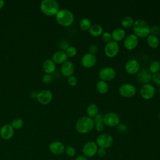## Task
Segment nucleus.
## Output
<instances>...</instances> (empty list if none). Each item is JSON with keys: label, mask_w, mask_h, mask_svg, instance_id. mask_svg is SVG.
<instances>
[{"label": "nucleus", "mask_w": 160, "mask_h": 160, "mask_svg": "<svg viewBox=\"0 0 160 160\" xmlns=\"http://www.w3.org/2000/svg\"><path fill=\"white\" fill-rule=\"evenodd\" d=\"M96 142L99 148L106 149L112 145L113 139L110 134L107 133H102L97 137Z\"/></svg>", "instance_id": "obj_5"}, {"label": "nucleus", "mask_w": 160, "mask_h": 160, "mask_svg": "<svg viewBox=\"0 0 160 160\" xmlns=\"http://www.w3.org/2000/svg\"><path fill=\"white\" fill-rule=\"evenodd\" d=\"M42 69L46 74H51L56 70V64L52 59H48L44 61Z\"/></svg>", "instance_id": "obj_22"}, {"label": "nucleus", "mask_w": 160, "mask_h": 160, "mask_svg": "<svg viewBox=\"0 0 160 160\" xmlns=\"http://www.w3.org/2000/svg\"><path fill=\"white\" fill-rule=\"evenodd\" d=\"M68 83L71 86H75L78 83L77 78L74 76H71L68 78Z\"/></svg>", "instance_id": "obj_36"}, {"label": "nucleus", "mask_w": 160, "mask_h": 160, "mask_svg": "<svg viewBox=\"0 0 160 160\" xmlns=\"http://www.w3.org/2000/svg\"><path fill=\"white\" fill-rule=\"evenodd\" d=\"M99 157H103L106 155V151L105 149H103V148H99L98 149V151H97V153H96Z\"/></svg>", "instance_id": "obj_42"}, {"label": "nucleus", "mask_w": 160, "mask_h": 160, "mask_svg": "<svg viewBox=\"0 0 160 160\" xmlns=\"http://www.w3.org/2000/svg\"><path fill=\"white\" fill-rule=\"evenodd\" d=\"M101 38H102V41L106 43H108L110 41H112V37H111V34H110L109 32H103L102 34L101 35Z\"/></svg>", "instance_id": "obj_34"}, {"label": "nucleus", "mask_w": 160, "mask_h": 160, "mask_svg": "<svg viewBox=\"0 0 160 160\" xmlns=\"http://www.w3.org/2000/svg\"><path fill=\"white\" fill-rule=\"evenodd\" d=\"M89 53L91 54H95L98 52V46L95 44H91L88 48Z\"/></svg>", "instance_id": "obj_39"}, {"label": "nucleus", "mask_w": 160, "mask_h": 160, "mask_svg": "<svg viewBox=\"0 0 160 160\" xmlns=\"http://www.w3.org/2000/svg\"><path fill=\"white\" fill-rule=\"evenodd\" d=\"M94 128L98 131H102L104 129V123H98V124H94Z\"/></svg>", "instance_id": "obj_43"}, {"label": "nucleus", "mask_w": 160, "mask_h": 160, "mask_svg": "<svg viewBox=\"0 0 160 160\" xmlns=\"http://www.w3.org/2000/svg\"><path fill=\"white\" fill-rule=\"evenodd\" d=\"M132 29L134 34L138 38H144L150 34V26L148 23L142 19H138L134 22Z\"/></svg>", "instance_id": "obj_1"}, {"label": "nucleus", "mask_w": 160, "mask_h": 160, "mask_svg": "<svg viewBox=\"0 0 160 160\" xmlns=\"http://www.w3.org/2000/svg\"><path fill=\"white\" fill-rule=\"evenodd\" d=\"M125 70L129 74H136L140 70V64L139 62L134 59H131L128 61L125 64Z\"/></svg>", "instance_id": "obj_12"}, {"label": "nucleus", "mask_w": 160, "mask_h": 160, "mask_svg": "<svg viewBox=\"0 0 160 160\" xmlns=\"http://www.w3.org/2000/svg\"><path fill=\"white\" fill-rule=\"evenodd\" d=\"M96 89L99 94H104L109 91V85L107 82L100 80L96 84Z\"/></svg>", "instance_id": "obj_24"}, {"label": "nucleus", "mask_w": 160, "mask_h": 160, "mask_svg": "<svg viewBox=\"0 0 160 160\" xmlns=\"http://www.w3.org/2000/svg\"><path fill=\"white\" fill-rule=\"evenodd\" d=\"M141 96L145 100H149L152 98L156 93V89L154 86L150 84H143L139 91Z\"/></svg>", "instance_id": "obj_8"}, {"label": "nucleus", "mask_w": 160, "mask_h": 160, "mask_svg": "<svg viewBox=\"0 0 160 160\" xmlns=\"http://www.w3.org/2000/svg\"><path fill=\"white\" fill-rule=\"evenodd\" d=\"M94 128V122L92 118L88 116L80 118L76 122V130L80 134H86L91 131Z\"/></svg>", "instance_id": "obj_2"}, {"label": "nucleus", "mask_w": 160, "mask_h": 160, "mask_svg": "<svg viewBox=\"0 0 160 160\" xmlns=\"http://www.w3.org/2000/svg\"><path fill=\"white\" fill-rule=\"evenodd\" d=\"M103 117L104 116L102 114H98L92 119L94 121V124H98V123H104L103 122Z\"/></svg>", "instance_id": "obj_37"}, {"label": "nucleus", "mask_w": 160, "mask_h": 160, "mask_svg": "<svg viewBox=\"0 0 160 160\" xmlns=\"http://www.w3.org/2000/svg\"><path fill=\"white\" fill-rule=\"evenodd\" d=\"M88 31H89V34L91 36L96 38V37H99L102 34L103 28L98 24H92L91 27L90 28V29Z\"/></svg>", "instance_id": "obj_23"}, {"label": "nucleus", "mask_w": 160, "mask_h": 160, "mask_svg": "<svg viewBox=\"0 0 160 160\" xmlns=\"http://www.w3.org/2000/svg\"><path fill=\"white\" fill-rule=\"evenodd\" d=\"M116 75L115 69L111 67H105L102 68L99 72V77L101 81L109 82L112 81Z\"/></svg>", "instance_id": "obj_6"}, {"label": "nucleus", "mask_w": 160, "mask_h": 160, "mask_svg": "<svg viewBox=\"0 0 160 160\" xmlns=\"http://www.w3.org/2000/svg\"><path fill=\"white\" fill-rule=\"evenodd\" d=\"M57 22L62 27L70 26L74 22V17L71 11L63 9L59 10L56 15Z\"/></svg>", "instance_id": "obj_4"}, {"label": "nucleus", "mask_w": 160, "mask_h": 160, "mask_svg": "<svg viewBox=\"0 0 160 160\" xmlns=\"http://www.w3.org/2000/svg\"><path fill=\"white\" fill-rule=\"evenodd\" d=\"M67 156L69 157H74L76 154V149L71 146H68L65 147V151Z\"/></svg>", "instance_id": "obj_32"}, {"label": "nucleus", "mask_w": 160, "mask_h": 160, "mask_svg": "<svg viewBox=\"0 0 160 160\" xmlns=\"http://www.w3.org/2000/svg\"><path fill=\"white\" fill-rule=\"evenodd\" d=\"M147 43L148 45L152 49H156L159 46V40L158 36L149 34L147 37Z\"/></svg>", "instance_id": "obj_25"}, {"label": "nucleus", "mask_w": 160, "mask_h": 160, "mask_svg": "<svg viewBox=\"0 0 160 160\" xmlns=\"http://www.w3.org/2000/svg\"><path fill=\"white\" fill-rule=\"evenodd\" d=\"M98 145L94 141H88L84 144L82 147V151L83 152L84 156H85L87 158H91L94 156L98 151Z\"/></svg>", "instance_id": "obj_9"}, {"label": "nucleus", "mask_w": 160, "mask_h": 160, "mask_svg": "<svg viewBox=\"0 0 160 160\" xmlns=\"http://www.w3.org/2000/svg\"><path fill=\"white\" fill-rule=\"evenodd\" d=\"M12 127L14 128V129H19L20 128H21L23 126V121L22 119L19 118H16L15 119H14L12 121L11 124Z\"/></svg>", "instance_id": "obj_30"}, {"label": "nucleus", "mask_w": 160, "mask_h": 160, "mask_svg": "<svg viewBox=\"0 0 160 160\" xmlns=\"http://www.w3.org/2000/svg\"><path fill=\"white\" fill-rule=\"evenodd\" d=\"M134 19L131 16H125L124 18H123L121 20V26L126 29H129L131 27H132L133 24H134Z\"/></svg>", "instance_id": "obj_28"}, {"label": "nucleus", "mask_w": 160, "mask_h": 160, "mask_svg": "<svg viewBox=\"0 0 160 160\" xmlns=\"http://www.w3.org/2000/svg\"><path fill=\"white\" fill-rule=\"evenodd\" d=\"M14 131V128L11 124H4L0 128V136L4 140H9L13 136Z\"/></svg>", "instance_id": "obj_18"}, {"label": "nucleus", "mask_w": 160, "mask_h": 160, "mask_svg": "<svg viewBox=\"0 0 160 160\" xmlns=\"http://www.w3.org/2000/svg\"><path fill=\"white\" fill-rule=\"evenodd\" d=\"M49 149L52 154L58 156L64 152L65 146L62 142L58 141H55L49 144Z\"/></svg>", "instance_id": "obj_17"}, {"label": "nucleus", "mask_w": 160, "mask_h": 160, "mask_svg": "<svg viewBox=\"0 0 160 160\" xmlns=\"http://www.w3.org/2000/svg\"><path fill=\"white\" fill-rule=\"evenodd\" d=\"M61 74L66 77H69L72 76L74 72V66L71 61H67L61 65Z\"/></svg>", "instance_id": "obj_19"}, {"label": "nucleus", "mask_w": 160, "mask_h": 160, "mask_svg": "<svg viewBox=\"0 0 160 160\" xmlns=\"http://www.w3.org/2000/svg\"><path fill=\"white\" fill-rule=\"evenodd\" d=\"M120 122L119 116L115 112H108L104 115L103 122L104 124L109 127H116Z\"/></svg>", "instance_id": "obj_10"}, {"label": "nucleus", "mask_w": 160, "mask_h": 160, "mask_svg": "<svg viewBox=\"0 0 160 160\" xmlns=\"http://www.w3.org/2000/svg\"><path fill=\"white\" fill-rule=\"evenodd\" d=\"M159 121H160V112H159Z\"/></svg>", "instance_id": "obj_46"}, {"label": "nucleus", "mask_w": 160, "mask_h": 160, "mask_svg": "<svg viewBox=\"0 0 160 160\" xmlns=\"http://www.w3.org/2000/svg\"><path fill=\"white\" fill-rule=\"evenodd\" d=\"M79 24L80 28L84 31H89L90 28L92 26V23H91V21H90V19L88 18H86L81 19L79 21Z\"/></svg>", "instance_id": "obj_27"}, {"label": "nucleus", "mask_w": 160, "mask_h": 160, "mask_svg": "<svg viewBox=\"0 0 160 160\" xmlns=\"http://www.w3.org/2000/svg\"><path fill=\"white\" fill-rule=\"evenodd\" d=\"M159 63H160V61H159Z\"/></svg>", "instance_id": "obj_48"}, {"label": "nucleus", "mask_w": 160, "mask_h": 160, "mask_svg": "<svg viewBox=\"0 0 160 160\" xmlns=\"http://www.w3.org/2000/svg\"><path fill=\"white\" fill-rule=\"evenodd\" d=\"M69 43L68 41H65V40H63V41H61L60 42H59V48L61 49V51H63V50H65L69 47Z\"/></svg>", "instance_id": "obj_40"}, {"label": "nucleus", "mask_w": 160, "mask_h": 160, "mask_svg": "<svg viewBox=\"0 0 160 160\" xmlns=\"http://www.w3.org/2000/svg\"><path fill=\"white\" fill-rule=\"evenodd\" d=\"M4 1L2 0H0V9L4 6Z\"/></svg>", "instance_id": "obj_45"}, {"label": "nucleus", "mask_w": 160, "mask_h": 160, "mask_svg": "<svg viewBox=\"0 0 160 160\" xmlns=\"http://www.w3.org/2000/svg\"><path fill=\"white\" fill-rule=\"evenodd\" d=\"M125 36H126L125 31L121 28H118L114 29L111 33L112 40L117 42L123 40L125 38Z\"/></svg>", "instance_id": "obj_21"}, {"label": "nucleus", "mask_w": 160, "mask_h": 160, "mask_svg": "<svg viewBox=\"0 0 160 160\" xmlns=\"http://www.w3.org/2000/svg\"><path fill=\"white\" fill-rule=\"evenodd\" d=\"M119 94L126 98L133 97L136 93V87L130 83H125L122 84L119 88Z\"/></svg>", "instance_id": "obj_7"}, {"label": "nucleus", "mask_w": 160, "mask_h": 160, "mask_svg": "<svg viewBox=\"0 0 160 160\" xmlns=\"http://www.w3.org/2000/svg\"><path fill=\"white\" fill-rule=\"evenodd\" d=\"M52 77L51 74H46L42 76V81L44 84H49L52 81Z\"/></svg>", "instance_id": "obj_38"}, {"label": "nucleus", "mask_w": 160, "mask_h": 160, "mask_svg": "<svg viewBox=\"0 0 160 160\" xmlns=\"http://www.w3.org/2000/svg\"><path fill=\"white\" fill-rule=\"evenodd\" d=\"M97 61L95 55L90 53H86L82 56L81 59V63L83 67L86 68H91L93 67Z\"/></svg>", "instance_id": "obj_16"}, {"label": "nucleus", "mask_w": 160, "mask_h": 160, "mask_svg": "<svg viewBox=\"0 0 160 160\" xmlns=\"http://www.w3.org/2000/svg\"><path fill=\"white\" fill-rule=\"evenodd\" d=\"M68 56L66 55L65 51H58L55 52L52 57V60L54 62L55 64H62L67 61Z\"/></svg>", "instance_id": "obj_20"}, {"label": "nucleus", "mask_w": 160, "mask_h": 160, "mask_svg": "<svg viewBox=\"0 0 160 160\" xmlns=\"http://www.w3.org/2000/svg\"><path fill=\"white\" fill-rule=\"evenodd\" d=\"M52 99V93L50 90L44 89L38 92L37 99L41 104L46 105L49 104Z\"/></svg>", "instance_id": "obj_15"}, {"label": "nucleus", "mask_w": 160, "mask_h": 160, "mask_svg": "<svg viewBox=\"0 0 160 160\" xmlns=\"http://www.w3.org/2000/svg\"><path fill=\"white\" fill-rule=\"evenodd\" d=\"M137 74L138 81L140 83L142 84V85L148 84L151 81L152 74L147 68H142L140 69Z\"/></svg>", "instance_id": "obj_14"}, {"label": "nucleus", "mask_w": 160, "mask_h": 160, "mask_svg": "<svg viewBox=\"0 0 160 160\" xmlns=\"http://www.w3.org/2000/svg\"><path fill=\"white\" fill-rule=\"evenodd\" d=\"M160 34V27L157 25H154L150 28V34L158 36Z\"/></svg>", "instance_id": "obj_35"}, {"label": "nucleus", "mask_w": 160, "mask_h": 160, "mask_svg": "<svg viewBox=\"0 0 160 160\" xmlns=\"http://www.w3.org/2000/svg\"><path fill=\"white\" fill-rule=\"evenodd\" d=\"M74 160H88V158L84 155H79L76 157Z\"/></svg>", "instance_id": "obj_44"}, {"label": "nucleus", "mask_w": 160, "mask_h": 160, "mask_svg": "<svg viewBox=\"0 0 160 160\" xmlns=\"http://www.w3.org/2000/svg\"><path fill=\"white\" fill-rule=\"evenodd\" d=\"M40 9L44 15L54 16L59 11V6L55 0H43L41 2Z\"/></svg>", "instance_id": "obj_3"}, {"label": "nucleus", "mask_w": 160, "mask_h": 160, "mask_svg": "<svg viewBox=\"0 0 160 160\" xmlns=\"http://www.w3.org/2000/svg\"><path fill=\"white\" fill-rule=\"evenodd\" d=\"M119 47L117 42L111 41L108 43H106L104 48V53L106 56L109 58L115 57L119 52Z\"/></svg>", "instance_id": "obj_11"}, {"label": "nucleus", "mask_w": 160, "mask_h": 160, "mask_svg": "<svg viewBox=\"0 0 160 160\" xmlns=\"http://www.w3.org/2000/svg\"><path fill=\"white\" fill-rule=\"evenodd\" d=\"M117 131L121 133H123L127 131V126L124 124H119L117 126Z\"/></svg>", "instance_id": "obj_41"}, {"label": "nucleus", "mask_w": 160, "mask_h": 160, "mask_svg": "<svg viewBox=\"0 0 160 160\" xmlns=\"http://www.w3.org/2000/svg\"><path fill=\"white\" fill-rule=\"evenodd\" d=\"M149 71L152 74L159 72L160 71V63L158 61H152L149 67Z\"/></svg>", "instance_id": "obj_29"}, {"label": "nucleus", "mask_w": 160, "mask_h": 160, "mask_svg": "<svg viewBox=\"0 0 160 160\" xmlns=\"http://www.w3.org/2000/svg\"><path fill=\"white\" fill-rule=\"evenodd\" d=\"M86 113L88 117L93 119L98 114H99V108L98 106L94 103L90 104L86 109Z\"/></svg>", "instance_id": "obj_26"}, {"label": "nucleus", "mask_w": 160, "mask_h": 160, "mask_svg": "<svg viewBox=\"0 0 160 160\" xmlns=\"http://www.w3.org/2000/svg\"><path fill=\"white\" fill-rule=\"evenodd\" d=\"M139 42L138 38L134 34L128 35L124 40V46L128 50H132L135 49Z\"/></svg>", "instance_id": "obj_13"}, {"label": "nucleus", "mask_w": 160, "mask_h": 160, "mask_svg": "<svg viewBox=\"0 0 160 160\" xmlns=\"http://www.w3.org/2000/svg\"><path fill=\"white\" fill-rule=\"evenodd\" d=\"M151 81L154 84L160 86V72H159L152 74Z\"/></svg>", "instance_id": "obj_33"}, {"label": "nucleus", "mask_w": 160, "mask_h": 160, "mask_svg": "<svg viewBox=\"0 0 160 160\" xmlns=\"http://www.w3.org/2000/svg\"><path fill=\"white\" fill-rule=\"evenodd\" d=\"M65 52L68 57L69 58H73L77 54V49L74 46H69L65 51Z\"/></svg>", "instance_id": "obj_31"}, {"label": "nucleus", "mask_w": 160, "mask_h": 160, "mask_svg": "<svg viewBox=\"0 0 160 160\" xmlns=\"http://www.w3.org/2000/svg\"><path fill=\"white\" fill-rule=\"evenodd\" d=\"M159 94H160V87H159Z\"/></svg>", "instance_id": "obj_47"}]
</instances>
